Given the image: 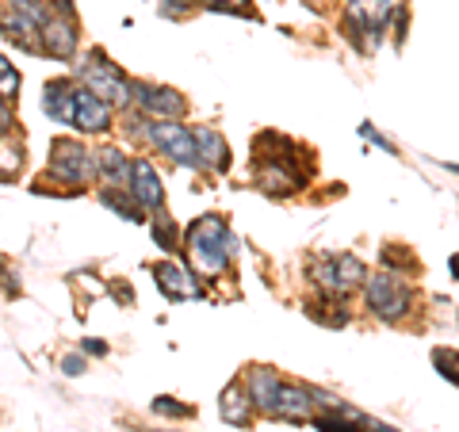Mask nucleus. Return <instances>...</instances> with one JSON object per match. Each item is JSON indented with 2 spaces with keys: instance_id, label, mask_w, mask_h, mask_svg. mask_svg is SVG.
<instances>
[{
  "instance_id": "f257e3e1",
  "label": "nucleus",
  "mask_w": 459,
  "mask_h": 432,
  "mask_svg": "<svg viewBox=\"0 0 459 432\" xmlns=\"http://www.w3.org/2000/svg\"><path fill=\"white\" fill-rule=\"evenodd\" d=\"M184 245H188L195 268L211 272V276H219V272L234 261V253H238V238L230 234L222 214H204V219H195L188 226V241Z\"/></svg>"
},
{
  "instance_id": "f03ea898",
  "label": "nucleus",
  "mask_w": 459,
  "mask_h": 432,
  "mask_svg": "<svg viewBox=\"0 0 459 432\" xmlns=\"http://www.w3.org/2000/svg\"><path fill=\"white\" fill-rule=\"evenodd\" d=\"M364 295L368 307L379 314L383 322H402L413 307V291L398 280V272H379V276H364Z\"/></svg>"
},
{
  "instance_id": "7ed1b4c3",
  "label": "nucleus",
  "mask_w": 459,
  "mask_h": 432,
  "mask_svg": "<svg viewBox=\"0 0 459 432\" xmlns=\"http://www.w3.org/2000/svg\"><path fill=\"white\" fill-rule=\"evenodd\" d=\"M81 81L84 89L96 92L100 99H108V104H131V81L123 77V69L104 50H92L81 62Z\"/></svg>"
},
{
  "instance_id": "20e7f679",
  "label": "nucleus",
  "mask_w": 459,
  "mask_h": 432,
  "mask_svg": "<svg viewBox=\"0 0 459 432\" xmlns=\"http://www.w3.org/2000/svg\"><path fill=\"white\" fill-rule=\"evenodd\" d=\"M50 172L57 180H65V184H92L96 180V161H92V153L81 146V142L74 138H57L54 146H50Z\"/></svg>"
},
{
  "instance_id": "39448f33",
  "label": "nucleus",
  "mask_w": 459,
  "mask_h": 432,
  "mask_svg": "<svg viewBox=\"0 0 459 432\" xmlns=\"http://www.w3.org/2000/svg\"><path fill=\"white\" fill-rule=\"evenodd\" d=\"M146 138H150L165 157H172L177 165H184V168H199L192 131H184L177 119H157V123H150V126H146Z\"/></svg>"
},
{
  "instance_id": "423d86ee",
  "label": "nucleus",
  "mask_w": 459,
  "mask_h": 432,
  "mask_svg": "<svg viewBox=\"0 0 459 432\" xmlns=\"http://www.w3.org/2000/svg\"><path fill=\"white\" fill-rule=\"evenodd\" d=\"M364 264H360V256H352V253H337V256H325V261L314 268V280H318L325 291H333V295H352L356 287L364 283Z\"/></svg>"
},
{
  "instance_id": "0eeeda50",
  "label": "nucleus",
  "mask_w": 459,
  "mask_h": 432,
  "mask_svg": "<svg viewBox=\"0 0 459 432\" xmlns=\"http://www.w3.org/2000/svg\"><path fill=\"white\" fill-rule=\"evenodd\" d=\"M131 99H138V108L153 119H180L188 111V99L177 89H157V84H131Z\"/></svg>"
},
{
  "instance_id": "6e6552de",
  "label": "nucleus",
  "mask_w": 459,
  "mask_h": 432,
  "mask_svg": "<svg viewBox=\"0 0 459 432\" xmlns=\"http://www.w3.org/2000/svg\"><path fill=\"white\" fill-rule=\"evenodd\" d=\"M69 126H77V131H108L111 126V104L108 99H100L96 92L89 89H74V108H69Z\"/></svg>"
},
{
  "instance_id": "1a4fd4ad",
  "label": "nucleus",
  "mask_w": 459,
  "mask_h": 432,
  "mask_svg": "<svg viewBox=\"0 0 459 432\" xmlns=\"http://www.w3.org/2000/svg\"><path fill=\"white\" fill-rule=\"evenodd\" d=\"M126 184H131V195L138 199V207H150V211H161L165 203V188L157 180V172L150 161H131V172H126Z\"/></svg>"
},
{
  "instance_id": "9d476101",
  "label": "nucleus",
  "mask_w": 459,
  "mask_h": 432,
  "mask_svg": "<svg viewBox=\"0 0 459 432\" xmlns=\"http://www.w3.org/2000/svg\"><path fill=\"white\" fill-rule=\"evenodd\" d=\"M268 417H280V421H310V417H314V391H310V386H287V383H280L276 406H272Z\"/></svg>"
},
{
  "instance_id": "9b49d317",
  "label": "nucleus",
  "mask_w": 459,
  "mask_h": 432,
  "mask_svg": "<svg viewBox=\"0 0 459 432\" xmlns=\"http://www.w3.org/2000/svg\"><path fill=\"white\" fill-rule=\"evenodd\" d=\"M192 142H195L199 168H211V172H226L230 168V146H226V138L219 131H211V126H195Z\"/></svg>"
},
{
  "instance_id": "f8f14e48",
  "label": "nucleus",
  "mask_w": 459,
  "mask_h": 432,
  "mask_svg": "<svg viewBox=\"0 0 459 432\" xmlns=\"http://www.w3.org/2000/svg\"><path fill=\"white\" fill-rule=\"evenodd\" d=\"M153 272V280H157V287L172 298V302H184V298H199V283H195V276H188L180 264H172V261H161V264H153L150 268Z\"/></svg>"
},
{
  "instance_id": "ddd939ff",
  "label": "nucleus",
  "mask_w": 459,
  "mask_h": 432,
  "mask_svg": "<svg viewBox=\"0 0 459 432\" xmlns=\"http://www.w3.org/2000/svg\"><path fill=\"white\" fill-rule=\"evenodd\" d=\"M39 39H42V50L54 54V57H74L77 54V39L81 31L74 27V20H47L39 27Z\"/></svg>"
},
{
  "instance_id": "4468645a",
  "label": "nucleus",
  "mask_w": 459,
  "mask_h": 432,
  "mask_svg": "<svg viewBox=\"0 0 459 432\" xmlns=\"http://www.w3.org/2000/svg\"><path fill=\"white\" fill-rule=\"evenodd\" d=\"M280 376L272 367H253L249 371V402L253 410L261 413H272V406H276V394H280Z\"/></svg>"
},
{
  "instance_id": "2eb2a0df",
  "label": "nucleus",
  "mask_w": 459,
  "mask_h": 432,
  "mask_svg": "<svg viewBox=\"0 0 459 432\" xmlns=\"http://www.w3.org/2000/svg\"><path fill=\"white\" fill-rule=\"evenodd\" d=\"M74 89L77 84L74 81H50L47 89H42V111L50 115V119L57 123H69V108H74Z\"/></svg>"
},
{
  "instance_id": "dca6fc26",
  "label": "nucleus",
  "mask_w": 459,
  "mask_h": 432,
  "mask_svg": "<svg viewBox=\"0 0 459 432\" xmlns=\"http://www.w3.org/2000/svg\"><path fill=\"white\" fill-rule=\"evenodd\" d=\"M219 410H222V421L238 425V428H246V425L253 421V402H249L246 391H241V383H230V386H226Z\"/></svg>"
},
{
  "instance_id": "f3484780",
  "label": "nucleus",
  "mask_w": 459,
  "mask_h": 432,
  "mask_svg": "<svg viewBox=\"0 0 459 432\" xmlns=\"http://www.w3.org/2000/svg\"><path fill=\"white\" fill-rule=\"evenodd\" d=\"M0 35H4L8 42H16L20 50H31V54H39L42 50V39H39V27L31 23V20H23V16H16L12 12L8 20H0Z\"/></svg>"
},
{
  "instance_id": "a211bd4d",
  "label": "nucleus",
  "mask_w": 459,
  "mask_h": 432,
  "mask_svg": "<svg viewBox=\"0 0 459 432\" xmlns=\"http://www.w3.org/2000/svg\"><path fill=\"white\" fill-rule=\"evenodd\" d=\"M92 161H96V177H104V184L108 188H123L126 184V172H131V161L119 153V150H100V153H92Z\"/></svg>"
},
{
  "instance_id": "6ab92c4d",
  "label": "nucleus",
  "mask_w": 459,
  "mask_h": 432,
  "mask_svg": "<svg viewBox=\"0 0 459 432\" xmlns=\"http://www.w3.org/2000/svg\"><path fill=\"white\" fill-rule=\"evenodd\" d=\"M104 203L119 214V219H126V222H142L146 214H142V207H138V199L134 195H126L123 188H104Z\"/></svg>"
},
{
  "instance_id": "aec40b11",
  "label": "nucleus",
  "mask_w": 459,
  "mask_h": 432,
  "mask_svg": "<svg viewBox=\"0 0 459 432\" xmlns=\"http://www.w3.org/2000/svg\"><path fill=\"white\" fill-rule=\"evenodd\" d=\"M12 4V12H16V16H23V20H31L35 27H42L50 20V4L47 0H8Z\"/></svg>"
},
{
  "instance_id": "412c9836",
  "label": "nucleus",
  "mask_w": 459,
  "mask_h": 432,
  "mask_svg": "<svg viewBox=\"0 0 459 432\" xmlns=\"http://www.w3.org/2000/svg\"><path fill=\"white\" fill-rule=\"evenodd\" d=\"M207 12H226V16H241V20H256V8L249 0H199Z\"/></svg>"
},
{
  "instance_id": "4be33fe9",
  "label": "nucleus",
  "mask_w": 459,
  "mask_h": 432,
  "mask_svg": "<svg viewBox=\"0 0 459 432\" xmlns=\"http://www.w3.org/2000/svg\"><path fill=\"white\" fill-rule=\"evenodd\" d=\"M153 241L161 245V249H169V253H177V249H180L177 226H172V219H169V214H157V219H153Z\"/></svg>"
},
{
  "instance_id": "5701e85b",
  "label": "nucleus",
  "mask_w": 459,
  "mask_h": 432,
  "mask_svg": "<svg viewBox=\"0 0 459 432\" xmlns=\"http://www.w3.org/2000/svg\"><path fill=\"white\" fill-rule=\"evenodd\" d=\"M20 84H23L20 73L8 65V57L0 54V96H4V99H16V96H20Z\"/></svg>"
},
{
  "instance_id": "b1692460",
  "label": "nucleus",
  "mask_w": 459,
  "mask_h": 432,
  "mask_svg": "<svg viewBox=\"0 0 459 432\" xmlns=\"http://www.w3.org/2000/svg\"><path fill=\"white\" fill-rule=\"evenodd\" d=\"M153 413H161V417H180V421H188V417H195V406H184V402H172V398H153Z\"/></svg>"
},
{
  "instance_id": "393cba45",
  "label": "nucleus",
  "mask_w": 459,
  "mask_h": 432,
  "mask_svg": "<svg viewBox=\"0 0 459 432\" xmlns=\"http://www.w3.org/2000/svg\"><path fill=\"white\" fill-rule=\"evenodd\" d=\"M20 165H23V153L0 142V180H12L20 172Z\"/></svg>"
},
{
  "instance_id": "a878e982",
  "label": "nucleus",
  "mask_w": 459,
  "mask_h": 432,
  "mask_svg": "<svg viewBox=\"0 0 459 432\" xmlns=\"http://www.w3.org/2000/svg\"><path fill=\"white\" fill-rule=\"evenodd\" d=\"M433 359H437V371H440V376L444 379H448V383H455V352H433Z\"/></svg>"
},
{
  "instance_id": "bb28decb",
  "label": "nucleus",
  "mask_w": 459,
  "mask_h": 432,
  "mask_svg": "<svg viewBox=\"0 0 459 432\" xmlns=\"http://www.w3.org/2000/svg\"><path fill=\"white\" fill-rule=\"evenodd\" d=\"M0 287H4L8 295H20V280H16V272H12L4 261H0Z\"/></svg>"
},
{
  "instance_id": "cd10ccee",
  "label": "nucleus",
  "mask_w": 459,
  "mask_h": 432,
  "mask_svg": "<svg viewBox=\"0 0 459 432\" xmlns=\"http://www.w3.org/2000/svg\"><path fill=\"white\" fill-rule=\"evenodd\" d=\"M383 261L391 264V268H398V264H410V268H413V256H410V253H402V249H391V245L383 249Z\"/></svg>"
},
{
  "instance_id": "c85d7f7f",
  "label": "nucleus",
  "mask_w": 459,
  "mask_h": 432,
  "mask_svg": "<svg viewBox=\"0 0 459 432\" xmlns=\"http://www.w3.org/2000/svg\"><path fill=\"white\" fill-rule=\"evenodd\" d=\"M12 123H16V115H12V104H8L4 96H0V138L12 131Z\"/></svg>"
},
{
  "instance_id": "c756f323",
  "label": "nucleus",
  "mask_w": 459,
  "mask_h": 432,
  "mask_svg": "<svg viewBox=\"0 0 459 432\" xmlns=\"http://www.w3.org/2000/svg\"><path fill=\"white\" fill-rule=\"evenodd\" d=\"M62 371H65V376H84L89 364H84V356H65L62 359Z\"/></svg>"
},
{
  "instance_id": "7c9ffc66",
  "label": "nucleus",
  "mask_w": 459,
  "mask_h": 432,
  "mask_svg": "<svg viewBox=\"0 0 459 432\" xmlns=\"http://www.w3.org/2000/svg\"><path fill=\"white\" fill-rule=\"evenodd\" d=\"M192 4H195V0H165L161 12H165V16H184V12H188Z\"/></svg>"
},
{
  "instance_id": "2f4dec72",
  "label": "nucleus",
  "mask_w": 459,
  "mask_h": 432,
  "mask_svg": "<svg viewBox=\"0 0 459 432\" xmlns=\"http://www.w3.org/2000/svg\"><path fill=\"white\" fill-rule=\"evenodd\" d=\"M360 134H368V138H371V142H376V146H379L383 153H394V146H391V142H386L383 134H376V131H371V126H368V123L360 126Z\"/></svg>"
},
{
  "instance_id": "473e14b6",
  "label": "nucleus",
  "mask_w": 459,
  "mask_h": 432,
  "mask_svg": "<svg viewBox=\"0 0 459 432\" xmlns=\"http://www.w3.org/2000/svg\"><path fill=\"white\" fill-rule=\"evenodd\" d=\"M84 352H89V356H104V352H108V344H100V341H84Z\"/></svg>"
},
{
  "instance_id": "72a5a7b5",
  "label": "nucleus",
  "mask_w": 459,
  "mask_h": 432,
  "mask_svg": "<svg viewBox=\"0 0 459 432\" xmlns=\"http://www.w3.org/2000/svg\"><path fill=\"white\" fill-rule=\"evenodd\" d=\"M54 4H57V12H62V16L69 20V16H74V0H54Z\"/></svg>"
},
{
  "instance_id": "f704fd0d",
  "label": "nucleus",
  "mask_w": 459,
  "mask_h": 432,
  "mask_svg": "<svg viewBox=\"0 0 459 432\" xmlns=\"http://www.w3.org/2000/svg\"><path fill=\"white\" fill-rule=\"evenodd\" d=\"M157 432H161V428H157Z\"/></svg>"
}]
</instances>
